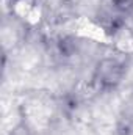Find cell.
Masks as SVG:
<instances>
[{
    "instance_id": "obj_1",
    "label": "cell",
    "mask_w": 133,
    "mask_h": 135,
    "mask_svg": "<svg viewBox=\"0 0 133 135\" xmlns=\"http://www.w3.org/2000/svg\"><path fill=\"white\" fill-rule=\"evenodd\" d=\"M125 75V65L114 57L102 58L94 71V82L100 90L116 88Z\"/></svg>"
},
{
    "instance_id": "obj_3",
    "label": "cell",
    "mask_w": 133,
    "mask_h": 135,
    "mask_svg": "<svg viewBox=\"0 0 133 135\" xmlns=\"http://www.w3.org/2000/svg\"><path fill=\"white\" fill-rule=\"evenodd\" d=\"M124 135H133V118L125 124V127H124Z\"/></svg>"
},
{
    "instance_id": "obj_2",
    "label": "cell",
    "mask_w": 133,
    "mask_h": 135,
    "mask_svg": "<svg viewBox=\"0 0 133 135\" xmlns=\"http://www.w3.org/2000/svg\"><path fill=\"white\" fill-rule=\"evenodd\" d=\"M111 3L121 13H130V11H133V0H111Z\"/></svg>"
}]
</instances>
